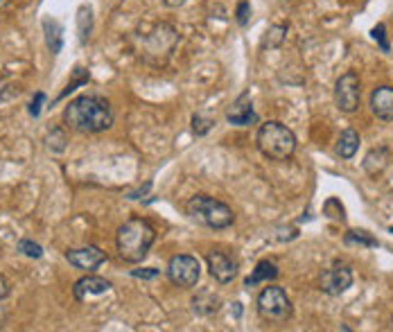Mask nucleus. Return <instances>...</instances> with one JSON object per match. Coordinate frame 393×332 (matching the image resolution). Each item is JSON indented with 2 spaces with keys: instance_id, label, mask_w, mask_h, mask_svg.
I'll return each mask as SVG.
<instances>
[{
  "instance_id": "obj_1",
  "label": "nucleus",
  "mask_w": 393,
  "mask_h": 332,
  "mask_svg": "<svg viewBox=\"0 0 393 332\" xmlns=\"http://www.w3.org/2000/svg\"><path fill=\"white\" fill-rule=\"evenodd\" d=\"M64 122L81 134H102L113 127L111 102L102 95H79L64 109Z\"/></svg>"
},
{
  "instance_id": "obj_2",
  "label": "nucleus",
  "mask_w": 393,
  "mask_h": 332,
  "mask_svg": "<svg viewBox=\"0 0 393 332\" xmlns=\"http://www.w3.org/2000/svg\"><path fill=\"white\" fill-rule=\"evenodd\" d=\"M156 242V229L145 217H131L127 219L115 233V246L120 260L129 265L142 263L147 258L149 248Z\"/></svg>"
},
{
  "instance_id": "obj_3",
  "label": "nucleus",
  "mask_w": 393,
  "mask_h": 332,
  "mask_svg": "<svg viewBox=\"0 0 393 332\" xmlns=\"http://www.w3.org/2000/svg\"><path fill=\"white\" fill-rule=\"evenodd\" d=\"M186 215L201 224V227L212 229V231H222L229 229L235 222V212L231 206H226L224 201L208 197V195H195L186 201Z\"/></svg>"
},
{
  "instance_id": "obj_4",
  "label": "nucleus",
  "mask_w": 393,
  "mask_h": 332,
  "mask_svg": "<svg viewBox=\"0 0 393 332\" xmlns=\"http://www.w3.org/2000/svg\"><path fill=\"white\" fill-rule=\"evenodd\" d=\"M256 145L262 156L271 161H290L296 151V136L290 127L278 120H269L260 125L256 134Z\"/></svg>"
},
{
  "instance_id": "obj_5",
  "label": "nucleus",
  "mask_w": 393,
  "mask_h": 332,
  "mask_svg": "<svg viewBox=\"0 0 393 332\" xmlns=\"http://www.w3.org/2000/svg\"><path fill=\"white\" fill-rule=\"evenodd\" d=\"M256 305H258V314L271 324H285L294 314V305L290 301L287 292L283 287H276V285H269V287L262 290L258 294Z\"/></svg>"
},
{
  "instance_id": "obj_6",
  "label": "nucleus",
  "mask_w": 393,
  "mask_h": 332,
  "mask_svg": "<svg viewBox=\"0 0 393 332\" xmlns=\"http://www.w3.org/2000/svg\"><path fill=\"white\" fill-rule=\"evenodd\" d=\"M168 278L174 287H181V290H193L195 285L201 278V265L195 256H174L168 265Z\"/></svg>"
},
{
  "instance_id": "obj_7",
  "label": "nucleus",
  "mask_w": 393,
  "mask_h": 332,
  "mask_svg": "<svg viewBox=\"0 0 393 332\" xmlns=\"http://www.w3.org/2000/svg\"><path fill=\"white\" fill-rule=\"evenodd\" d=\"M335 102L341 113H355L362 102V81L357 73H343L335 84Z\"/></svg>"
},
{
  "instance_id": "obj_8",
  "label": "nucleus",
  "mask_w": 393,
  "mask_h": 332,
  "mask_svg": "<svg viewBox=\"0 0 393 332\" xmlns=\"http://www.w3.org/2000/svg\"><path fill=\"white\" fill-rule=\"evenodd\" d=\"M178 43V32L170 25V23H161L154 28V32L145 39V57L152 59L156 57V62H165Z\"/></svg>"
},
{
  "instance_id": "obj_9",
  "label": "nucleus",
  "mask_w": 393,
  "mask_h": 332,
  "mask_svg": "<svg viewBox=\"0 0 393 332\" xmlns=\"http://www.w3.org/2000/svg\"><path fill=\"white\" fill-rule=\"evenodd\" d=\"M351 285H353V269L348 265L337 263L324 271L319 287L328 296H341L346 290H351Z\"/></svg>"
},
{
  "instance_id": "obj_10",
  "label": "nucleus",
  "mask_w": 393,
  "mask_h": 332,
  "mask_svg": "<svg viewBox=\"0 0 393 332\" xmlns=\"http://www.w3.org/2000/svg\"><path fill=\"white\" fill-rule=\"evenodd\" d=\"M206 263H208V271L210 276L215 278L220 285H229L233 282V278L237 276V271H240V263L224 251H210L206 256Z\"/></svg>"
},
{
  "instance_id": "obj_11",
  "label": "nucleus",
  "mask_w": 393,
  "mask_h": 332,
  "mask_svg": "<svg viewBox=\"0 0 393 332\" xmlns=\"http://www.w3.org/2000/svg\"><path fill=\"white\" fill-rule=\"evenodd\" d=\"M66 260L75 269L95 271L102 263H106V253L100 246H81V248H70V251H66Z\"/></svg>"
},
{
  "instance_id": "obj_12",
  "label": "nucleus",
  "mask_w": 393,
  "mask_h": 332,
  "mask_svg": "<svg viewBox=\"0 0 393 332\" xmlns=\"http://www.w3.org/2000/svg\"><path fill=\"white\" fill-rule=\"evenodd\" d=\"M226 120L235 127H249L258 120V115L254 111V102H251V95L242 93L240 98L233 102V106L229 111H226Z\"/></svg>"
},
{
  "instance_id": "obj_13",
  "label": "nucleus",
  "mask_w": 393,
  "mask_h": 332,
  "mask_svg": "<svg viewBox=\"0 0 393 332\" xmlns=\"http://www.w3.org/2000/svg\"><path fill=\"white\" fill-rule=\"evenodd\" d=\"M111 287H113V285H111L109 280H106V278L95 276V274H89V276L79 278V280L75 282L73 294H75V301L84 303V301L91 299V296H102V294H106Z\"/></svg>"
},
{
  "instance_id": "obj_14",
  "label": "nucleus",
  "mask_w": 393,
  "mask_h": 332,
  "mask_svg": "<svg viewBox=\"0 0 393 332\" xmlns=\"http://www.w3.org/2000/svg\"><path fill=\"white\" fill-rule=\"evenodd\" d=\"M371 111L380 120H393V86H377L371 93Z\"/></svg>"
},
{
  "instance_id": "obj_15",
  "label": "nucleus",
  "mask_w": 393,
  "mask_h": 332,
  "mask_svg": "<svg viewBox=\"0 0 393 332\" xmlns=\"http://www.w3.org/2000/svg\"><path fill=\"white\" fill-rule=\"evenodd\" d=\"M43 32H45V45L47 50H50L52 55H59L64 47V28L59 25V21L55 18H43Z\"/></svg>"
},
{
  "instance_id": "obj_16",
  "label": "nucleus",
  "mask_w": 393,
  "mask_h": 332,
  "mask_svg": "<svg viewBox=\"0 0 393 332\" xmlns=\"http://www.w3.org/2000/svg\"><path fill=\"white\" fill-rule=\"evenodd\" d=\"M276 278H278V267L273 265L271 260H260V263L256 265V269H254V274L244 280V287L251 290L260 282H269V280H276Z\"/></svg>"
},
{
  "instance_id": "obj_17",
  "label": "nucleus",
  "mask_w": 393,
  "mask_h": 332,
  "mask_svg": "<svg viewBox=\"0 0 393 332\" xmlns=\"http://www.w3.org/2000/svg\"><path fill=\"white\" fill-rule=\"evenodd\" d=\"M220 296L215 292H210V290H201L195 299H193V310L201 316H210V314H215L220 310Z\"/></svg>"
},
{
  "instance_id": "obj_18",
  "label": "nucleus",
  "mask_w": 393,
  "mask_h": 332,
  "mask_svg": "<svg viewBox=\"0 0 393 332\" xmlns=\"http://www.w3.org/2000/svg\"><path fill=\"white\" fill-rule=\"evenodd\" d=\"M387 165H389V149H385V147L371 149L366 154V159H364V170L371 176L382 174Z\"/></svg>"
},
{
  "instance_id": "obj_19",
  "label": "nucleus",
  "mask_w": 393,
  "mask_h": 332,
  "mask_svg": "<svg viewBox=\"0 0 393 332\" xmlns=\"http://www.w3.org/2000/svg\"><path fill=\"white\" fill-rule=\"evenodd\" d=\"M357 149H360V134L355 132V129H346V132H341L339 140H337V154L341 159H353Z\"/></svg>"
},
{
  "instance_id": "obj_20",
  "label": "nucleus",
  "mask_w": 393,
  "mask_h": 332,
  "mask_svg": "<svg viewBox=\"0 0 393 332\" xmlns=\"http://www.w3.org/2000/svg\"><path fill=\"white\" fill-rule=\"evenodd\" d=\"M77 32H79V43L86 45L93 32V9L89 5H81L77 9Z\"/></svg>"
},
{
  "instance_id": "obj_21",
  "label": "nucleus",
  "mask_w": 393,
  "mask_h": 332,
  "mask_svg": "<svg viewBox=\"0 0 393 332\" xmlns=\"http://www.w3.org/2000/svg\"><path fill=\"white\" fill-rule=\"evenodd\" d=\"M343 242H346L348 246L357 244V246H366V248L380 246V242L368 231H348L346 235H343Z\"/></svg>"
},
{
  "instance_id": "obj_22",
  "label": "nucleus",
  "mask_w": 393,
  "mask_h": 332,
  "mask_svg": "<svg viewBox=\"0 0 393 332\" xmlns=\"http://www.w3.org/2000/svg\"><path fill=\"white\" fill-rule=\"evenodd\" d=\"M285 39H287V25H271V28L265 32V39H262V47H280Z\"/></svg>"
},
{
  "instance_id": "obj_23",
  "label": "nucleus",
  "mask_w": 393,
  "mask_h": 332,
  "mask_svg": "<svg viewBox=\"0 0 393 332\" xmlns=\"http://www.w3.org/2000/svg\"><path fill=\"white\" fill-rule=\"evenodd\" d=\"M324 215L335 222H346V208H343V204L337 197H330L324 204Z\"/></svg>"
},
{
  "instance_id": "obj_24",
  "label": "nucleus",
  "mask_w": 393,
  "mask_h": 332,
  "mask_svg": "<svg viewBox=\"0 0 393 332\" xmlns=\"http://www.w3.org/2000/svg\"><path fill=\"white\" fill-rule=\"evenodd\" d=\"M89 79H91V75H89V70H84V68H75V79L70 81V84L66 86V91L59 95L57 100H64L68 93H73V91H77L79 86H84V84H89Z\"/></svg>"
},
{
  "instance_id": "obj_25",
  "label": "nucleus",
  "mask_w": 393,
  "mask_h": 332,
  "mask_svg": "<svg viewBox=\"0 0 393 332\" xmlns=\"http://www.w3.org/2000/svg\"><path fill=\"white\" fill-rule=\"evenodd\" d=\"M16 248L23 253V256H28V258H32V260H39L41 256H43V248H41V244H37V242H32V240H18V244H16Z\"/></svg>"
},
{
  "instance_id": "obj_26",
  "label": "nucleus",
  "mask_w": 393,
  "mask_h": 332,
  "mask_svg": "<svg viewBox=\"0 0 393 332\" xmlns=\"http://www.w3.org/2000/svg\"><path fill=\"white\" fill-rule=\"evenodd\" d=\"M212 127H215V120H212V118H206V115H201V113H195L193 115V132L197 136H206Z\"/></svg>"
},
{
  "instance_id": "obj_27",
  "label": "nucleus",
  "mask_w": 393,
  "mask_h": 332,
  "mask_svg": "<svg viewBox=\"0 0 393 332\" xmlns=\"http://www.w3.org/2000/svg\"><path fill=\"white\" fill-rule=\"evenodd\" d=\"M371 37L380 43V50L382 52H391V43H389V34H387V25L385 23H377V25L371 30Z\"/></svg>"
},
{
  "instance_id": "obj_28",
  "label": "nucleus",
  "mask_w": 393,
  "mask_h": 332,
  "mask_svg": "<svg viewBox=\"0 0 393 332\" xmlns=\"http://www.w3.org/2000/svg\"><path fill=\"white\" fill-rule=\"evenodd\" d=\"M235 21H237V25H242V28H246L249 21H251V5H249L246 0H242V3L237 5V9H235Z\"/></svg>"
},
{
  "instance_id": "obj_29",
  "label": "nucleus",
  "mask_w": 393,
  "mask_h": 332,
  "mask_svg": "<svg viewBox=\"0 0 393 332\" xmlns=\"http://www.w3.org/2000/svg\"><path fill=\"white\" fill-rule=\"evenodd\" d=\"M131 276L134 278H142V280H154L161 276V269H154V267H147V269H134L131 271Z\"/></svg>"
},
{
  "instance_id": "obj_30",
  "label": "nucleus",
  "mask_w": 393,
  "mask_h": 332,
  "mask_svg": "<svg viewBox=\"0 0 393 332\" xmlns=\"http://www.w3.org/2000/svg\"><path fill=\"white\" fill-rule=\"evenodd\" d=\"M43 102H45V93H43V91H39L37 95H34V100L30 102V115H32V118H39V115H41V106H43Z\"/></svg>"
},
{
  "instance_id": "obj_31",
  "label": "nucleus",
  "mask_w": 393,
  "mask_h": 332,
  "mask_svg": "<svg viewBox=\"0 0 393 332\" xmlns=\"http://www.w3.org/2000/svg\"><path fill=\"white\" fill-rule=\"evenodd\" d=\"M7 296H9V282L3 274H0V301H5Z\"/></svg>"
},
{
  "instance_id": "obj_32",
  "label": "nucleus",
  "mask_w": 393,
  "mask_h": 332,
  "mask_svg": "<svg viewBox=\"0 0 393 332\" xmlns=\"http://www.w3.org/2000/svg\"><path fill=\"white\" fill-rule=\"evenodd\" d=\"M149 188H152V183L147 181V183H145V185H142V188H138V190H136V193H129L127 197H129V199H140L142 195H147V190H149Z\"/></svg>"
},
{
  "instance_id": "obj_33",
  "label": "nucleus",
  "mask_w": 393,
  "mask_h": 332,
  "mask_svg": "<svg viewBox=\"0 0 393 332\" xmlns=\"http://www.w3.org/2000/svg\"><path fill=\"white\" fill-rule=\"evenodd\" d=\"M188 0H163V5L165 7H181V5H186Z\"/></svg>"
},
{
  "instance_id": "obj_34",
  "label": "nucleus",
  "mask_w": 393,
  "mask_h": 332,
  "mask_svg": "<svg viewBox=\"0 0 393 332\" xmlns=\"http://www.w3.org/2000/svg\"><path fill=\"white\" fill-rule=\"evenodd\" d=\"M5 321H7V310H5L3 305H0V328L5 326Z\"/></svg>"
},
{
  "instance_id": "obj_35",
  "label": "nucleus",
  "mask_w": 393,
  "mask_h": 332,
  "mask_svg": "<svg viewBox=\"0 0 393 332\" xmlns=\"http://www.w3.org/2000/svg\"><path fill=\"white\" fill-rule=\"evenodd\" d=\"M9 3H11V0H0V9H5V7H7Z\"/></svg>"
},
{
  "instance_id": "obj_36",
  "label": "nucleus",
  "mask_w": 393,
  "mask_h": 332,
  "mask_svg": "<svg viewBox=\"0 0 393 332\" xmlns=\"http://www.w3.org/2000/svg\"><path fill=\"white\" fill-rule=\"evenodd\" d=\"M391 324H393V319H391ZM391 328H393V326H391Z\"/></svg>"
},
{
  "instance_id": "obj_37",
  "label": "nucleus",
  "mask_w": 393,
  "mask_h": 332,
  "mask_svg": "<svg viewBox=\"0 0 393 332\" xmlns=\"http://www.w3.org/2000/svg\"><path fill=\"white\" fill-rule=\"evenodd\" d=\"M391 233H393V229H391Z\"/></svg>"
}]
</instances>
